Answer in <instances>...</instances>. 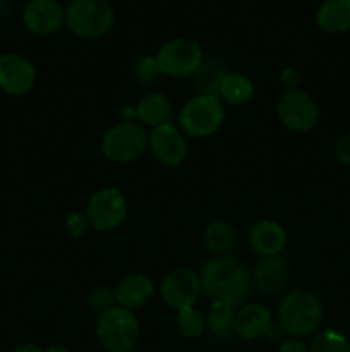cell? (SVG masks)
I'll use <instances>...</instances> for the list:
<instances>
[{"mask_svg": "<svg viewBox=\"0 0 350 352\" xmlns=\"http://www.w3.org/2000/svg\"><path fill=\"white\" fill-rule=\"evenodd\" d=\"M198 275L206 298L226 302L232 308L244 306L253 289V277L247 267L230 254H222L206 261Z\"/></svg>", "mask_w": 350, "mask_h": 352, "instance_id": "obj_1", "label": "cell"}, {"mask_svg": "<svg viewBox=\"0 0 350 352\" xmlns=\"http://www.w3.org/2000/svg\"><path fill=\"white\" fill-rule=\"evenodd\" d=\"M277 318L281 332L301 339L318 332L325 318V308L318 296L311 291L295 289L280 301Z\"/></svg>", "mask_w": 350, "mask_h": 352, "instance_id": "obj_2", "label": "cell"}, {"mask_svg": "<svg viewBox=\"0 0 350 352\" xmlns=\"http://www.w3.org/2000/svg\"><path fill=\"white\" fill-rule=\"evenodd\" d=\"M65 24L84 40H96L115 24V10L108 0H71L65 9Z\"/></svg>", "mask_w": 350, "mask_h": 352, "instance_id": "obj_3", "label": "cell"}, {"mask_svg": "<svg viewBox=\"0 0 350 352\" xmlns=\"http://www.w3.org/2000/svg\"><path fill=\"white\" fill-rule=\"evenodd\" d=\"M177 120L185 136L208 138L222 127L225 107L218 96L198 93L182 105Z\"/></svg>", "mask_w": 350, "mask_h": 352, "instance_id": "obj_4", "label": "cell"}, {"mask_svg": "<svg viewBox=\"0 0 350 352\" xmlns=\"http://www.w3.org/2000/svg\"><path fill=\"white\" fill-rule=\"evenodd\" d=\"M96 337L105 351L129 352L139 339V320L130 309L112 306L98 315Z\"/></svg>", "mask_w": 350, "mask_h": 352, "instance_id": "obj_5", "label": "cell"}, {"mask_svg": "<svg viewBox=\"0 0 350 352\" xmlns=\"http://www.w3.org/2000/svg\"><path fill=\"white\" fill-rule=\"evenodd\" d=\"M100 148L103 157L113 164H132L148 150V134L141 124L124 120L103 134Z\"/></svg>", "mask_w": 350, "mask_h": 352, "instance_id": "obj_6", "label": "cell"}, {"mask_svg": "<svg viewBox=\"0 0 350 352\" xmlns=\"http://www.w3.org/2000/svg\"><path fill=\"white\" fill-rule=\"evenodd\" d=\"M84 215L89 227L96 232H110L126 220V196L119 188H112V186L98 189L89 196Z\"/></svg>", "mask_w": 350, "mask_h": 352, "instance_id": "obj_7", "label": "cell"}, {"mask_svg": "<svg viewBox=\"0 0 350 352\" xmlns=\"http://www.w3.org/2000/svg\"><path fill=\"white\" fill-rule=\"evenodd\" d=\"M161 74L170 78H189L194 76L205 60L202 48L189 38H174L160 47L154 55Z\"/></svg>", "mask_w": 350, "mask_h": 352, "instance_id": "obj_8", "label": "cell"}, {"mask_svg": "<svg viewBox=\"0 0 350 352\" xmlns=\"http://www.w3.org/2000/svg\"><path fill=\"white\" fill-rule=\"evenodd\" d=\"M280 122L295 133H307L318 124L319 109L304 91H285L277 103Z\"/></svg>", "mask_w": 350, "mask_h": 352, "instance_id": "obj_9", "label": "cell"}, {"mask_svg": "<svg viewBox=\"0 0 350 352\" xmlns=\"http://www.w3.org/2000/svg\"><path fill=\"white\" fill-rule=\"evenodd\" d=\"M161 301L172 309L191 308L201 294L199 275L191 268L178 267L168 272L161 280Z\"/></svg>", "mask_w": 350, "mask_h": 352, "instance_id": "obj_10", "label": "cell"}, {"mask_svg": "<svg viewBox=\"0 0 350 352\" xmlns=\"http://www.w3.org/2000/svg\"><path fill=\"white\" fill-rule=\"evenodd\" d=\"M148 146L154 160L163 167H178L184 164L189 155L187 141L170 122L151 129V133L148 134Z\"/></svg>", "mask_w": 350, "mask_h": 352, "instance_id": "obj_11", "label": "cell"}, {"mask_svg": "<svg viewBox=\"0 0 350 352\" xmlns=\"http://www.w3.org/2000/svg\"><path fill=\"white\" fill-rule=\"evenodd\" d=\"M36 82V69L19 54L0 55V89L7 95H26Z\"/></svg>", "mask_w": 350, "mask_h": 352, "instance_id": "obj_12", "label": "cell"}, {"mask_svg": "<svg viewBox=\"0 0 350 352\" xmlns=\"http://www.w3.org/2000/svg\"><path fill=\"white\" fill-rule=\"evenodd\" d=\"M23 23L33 34L48 36L65 24V9L58 0H31L23 10Z\"/></svg>", "mask_w": 350, "mask_h": 352, "instance_id": "obj_13", "label": "cell"}, {"mask_svg": "<svg viewBox=\"0 0 350 352\" xmlns=\"http://www.w3.org/2000/svg\"><path fill=\"white\" fill-rule=\"evenodd\" d=\"M273 329V315L270 309L259 302H249L235 311L233 332L244 340H259L268 337Z\"/></svg>", "mask_w": 350, "mask_h": 352, "instance_id": "obj_14", "label": "cell"}, {"mask_svg": "<svg viewBox=\"0 0 350 352\" xmlns=\"http://www.w3.org/2000/svg\"><path fill=\"white\" fill-rule=\"evenodd\" d=\"M113 291H115L117 306L132 311V309L143 308L153 299L154 284L148 275L130 274L126 275Z\"/></svg>", "mask_w": 350, "mask_h": 352, "instance_id": "obj_15", "label": "cell"}, {"mask_svg": "<svg viewBox=\"0 0 350 352\" xmlns=\"http://www.w3.org/2000/svg\"><path fill=\"white\" fill-rule=\"evenodd\" d=\"M287 232L275 220H261L249 232L250 248L261 258L280 256L281 251L287 248Z\"/></svg>", "mask_w": 350, "mask_h": 352, "instance_id": "obj_16", "label": "cell"}, {"mask_svg": "<svg viewBox=\"0 0 350 352\" xmlns=\"http://www.w3.org/2000/svg\"><path fill=\"white\" fill-rule=\"evenodd\" d=\"M288 275H290V267L285 258L266 256L257 261L253 280L256 282V287L263 294H275L285 287Z\"/></svg>", "mask_w": 350, "mask_h": 352, "instance_id": "obj_17", "label": "cell"}, {"mask_svg": "<svg viewBox=\"0 0 350 352\" xmlns=\"http://www.w3.org/2000/svg\"><path fill=\"white\" fill-rule=\"evenodd\" d=\"M316 24L325 33H347L350 30V0H323L316 10Z\"/></svg>", "mask_w": 350, "mask_h": 352, "instance_id": "obj_18", "label": "cell"}, {"mask_svg": "<svg viewBox=\"0 0 350 352\" xmlns=\"http://www.w3.org/2000/svg\"><path fill=\"white\" fill-rule=\"evenodd\" d=\"M136 117L141 124L148 127H158L161 124L170 122L172 103L161 93H148L137 102Z\"/></svg>", "mask_w": 350, "mask_h": 352, "instance_id": "obj_19", "label": "cell"}, {"mask_svg": "<svg viewBox=\"0 0 350 352\" xmlns=\"http://www.w3.org/2000/svg\"><path fill=\"white\" fill-rule=\"evenodd\" d=\"M254 85L247 76L237 74V72H229L223 78L222 85L218 89V98L229 105L239 107L246 105L253 100Z\"/></svg>", "mask_w": 350, "mask_h": 352, "instance_id": "obj_20", "label": "cell"}, {"mask_svg": "<svg viewBox=\"0 0 350 352\" xmlns=\"http://www.w3.org/2000/svg\"><path fill=\"white\" fill-rule=\"evenodd\" d=\"M202 239H205V246L211 253L226 254L235 246L237 234L232 223L225 222V220H213L205 229Z\"/></svg>", "mask_w": 350, "mask_h": 352, "instance_id": "obj_21", "label": "cell"}, {"mask_svg": "<svg viewBox=\"0 0 350 352\" xmlns=\"http://www.w3.org/2000/svg\"><path fill=\"white\" fill-rule=\"evenodd\" d=\"M226 74L229 72L225 71V67L218 60H213V58L206 60L205 58L198 71L194 72V85L202 95L218 96L220 85H222L223 78Z\"/></svg>", "mask_w": 350, "mask_h": 352, "instance_id": "obj_22", "label": "cell"}, {"mask_svg": "<svg viewBox=\"0 0 350 352\" xmlns=\"http://www.w3.org/2000/svg\"><path fill=\"white\" fill-rule=\"evenodd\" d=\"M235 308L229 306L226 302L213 301L209 306L208 316H206V325L209 332L218 339H229L233 333V320H235Z\"/></svg>", "mask_w": 350, "mask_h": 352, "instance_id": "obj_23", "label": "cell"}, {"mask_svg": "<svg viewBox=\"0 0 350 352\" xmlns=\"http://www.w3.org/2000/svg\"><path fill=\"white\" fill-rule=\"evenodd\" d=\"M175 325H177L178 332L184 337H187V339H198L205 332L206 318L201 315L199 309L191 306V308L178 309L177 316H175Z\"/></svg>", "mask_w": 350, "mask_h": 352, "instance_id": "obj_24", "label": "cell"}, {"mask_svg": "<svg viewBox=\"0 0 350 352\" xmlns=\"http://www.w3.org/2000/svg\"><path fill=\"white\" fill-rule=\"evenodd\" d=\"M311 352H350V340L338 330L325 329L312 339Z\"/></svg>", "mask_w": 350, "mask_h": 352, "instance_id": "obj_25", "label": "cell"}, {"mask_svg": "<svg viewBox=\"0 0 350 352\" xmlns=\"http://www.w3.org/2000/svg\"><path fill=\"white\" fill-rule=\"evenodd\" d=\"M115 306V291L108 285H95L88 294V308L96 313H103Z\"/></svg>", "mask_w": 350, "mask_h": 352, "instance_id": "obj_26", "label": "cell"}, {"mask_svg": "<svg viewBox=\"0 0 350 352\" xmlns=\"http://www.w3.org/2000/svg\"><path fill=\"white\" fill-rule=\"evenodd\" d=\"M137 78L143 82H154L158 79V76L161 74L160 69H158L156 58L154 57H144L143 60L137 64Z\"/></svg>", "mask_w": 350, "mask_h": 352, "instance_id": "obj_27", "label": "cell"}, {"mask_svg": "<svg viewBox=\"0 0 350 352\" xmlns=\"http://www.w3.org/2000/svg\"><path fill=\"white\" fill-rule=\"evenodd\" d=\"M65 227H67L69 232L74 237L82 236L86 232V229L89 227L88 220H86V215H81V213H71L65 220Z\"/></svg>", "mask_w": 350, "mask_h": 352, "instance_id": "obj_28", "label": "cell"}, {"mask_svg": "<svg viewBox=\"0 0 350 352\" xmlns=\"http://www.w3.org/2000/svg\"><path fill=\"white\" fill-rule=\"evenodd\" d=\"M280 85L283 86L287 91H295V89H299V85H301V74H299L297 69H283V71L280 72Z\"/></svg>", "mask_w": 350, "mask_h": 352, "instance_id": "obj_29", "label": "cell"}, {"mask_svg": "<svg viewBox=\"0 0 350 352\" xmlns=\"http://www.w3.org/2000/svg\"><path fill=\"white\" fill-rule=\"evenodd\" d=\"M335 157L340 164L350 165V131L343 134L335 144Z\"/></svg>", "mask_w": 350, "mask_h": 352, "instance_id": "obj_30", "label": "cell"}, {"mask_svg": "<svg viewBox=\"0 0 350 352\" xmlns=\"http://www.w3.org/2000/svg\"><path fill=\"white\" fill-rule=\"evenodd\" d=\"M277 352H311V351H309V347L305 346L302 340L288 339L280 344V347H278Z\"/></svg>", "mask_w": 350, "mask_h": 352, "instance_id": "obj_31", "label": "cell"}, {"mask_svg": "<svg viewBox=\"0 0 350 352\" xmlns=\"http://www.w3.org/2000/svg\"><path fill=\"white\" fill-rule=\"evenodd\" d=\"M12 352H45V349H41L40 346H36V344H21V346H17L16 349Z\"/></svg>", "mask_w": 350, "mask_h": 352, "instance_id": "obj_32", "label": "cell"}, {"mask_svg": "<svg viewBox=\"0 0 350 352\" xmlns=\"http://www.w3.org/2000/svg\"><path fill=\"white\" fill-rule=\"evenodd\" d=\"M45 352H69V349L64 346H50L45 349Z\"/></svg>", "mask_w": 350, "mask_h": 352, "instance_id": "obj_33", "label": "cell"}]
</instances>
